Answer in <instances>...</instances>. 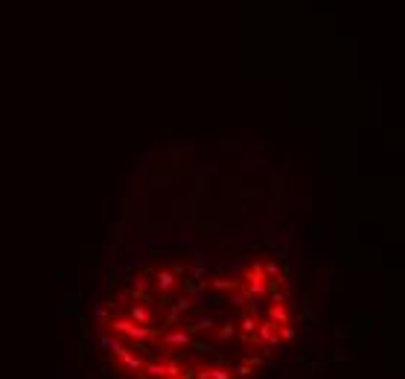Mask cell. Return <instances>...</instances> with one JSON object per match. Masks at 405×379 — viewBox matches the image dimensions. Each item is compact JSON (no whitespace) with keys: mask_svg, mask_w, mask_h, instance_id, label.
Returning a JSON list of instances; mask_svg holds the SVG:
<instances>
[{"mask_svg":"<svg viewBox=\"0 0 405 379\" xmlns=\"http://www.w3.org/2000/svg\"><path fill=\"white\" fill-rule=\"evenodd\" d=\"M259 336L268 341V344H277V336H274V330H271V324H262L259 327Z\"/></svg>","mask_w":405,"mask_h":379,"instance_id":"obj_1","label":"cell"},{"mask_svg":"<svg viewBox=\"0 0 405 379\" xmlns=\"http://www.w3.org/2000/svg\"><path fill=\"white\" fill-rule=\"evenodd\" d=\"M166 341H169V344H187L189 339H187V336H184V333H172V336H169Z\"/></svg>","mask_w":405,"mask_h":379,"instance_id":"obj_2","label":"cell"},{"mask_svg":"<svg viewBox=\"0 0 405 379\" xmlns=\"http://www.w3.org/2000/svg\"><path fill=\"white\" fill-rule=\"evenodd\" d=\"M271 318H274V321H283V324L289 321V315H286V309H283V306H274V309H271Z\"/></svg>","mask_w":405,"mask_h":379,"instance_id":"obj_3","label":"cell"},{"mask_svg":"<svg viewBox=\"0 0 405 379\" xmlns=\"http://www.w3.org/2000/svg\"><path fill=\"white\" fill-rule=\"evenodd\" d=\"M204 379H230V374H227V371H207Z\"/></svg>","mask_w":405,"mask_h":379,"instance_id":"obj_4","label":"cell"},{"mask_svg":"<svg viewBox=\"0 0 405 379\" xmlns=\"http://www.w3.org/2000/svg\"><path fill=\"white\" fill-rule=\"evenodd\" d=\"M172 283H175V280H172V274H160V277H157V286H160V289H169Z\"/></svg>","mask_w":405,"mask_h":379,"instance_id":"obj_5","label":"cell"},{"mask_svg":"<svg viewBox=\"0 0 405 379\" xmlns=\"http://www.w3.org/2000/svg\"><path fill=\"white\" fill-rule=\"evenodd\" d=\"M254 327H257V324H254V318H245V330H248V333H254Z\"/></svg>","mask_w":405,"mask_h":379,"instance_id":"obj_6","label":"cell"}]
</instances>
